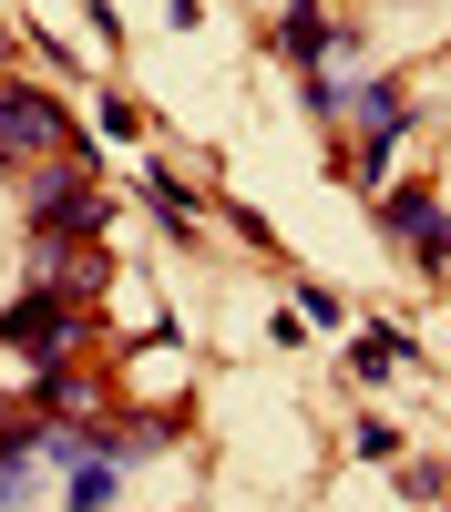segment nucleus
Segmentation results:
<instances>
[{"label": "nucleus", "mask_w": 451, "mask_h": 512, "mask_svg": "<svg viewBox=\"0 0 451 512\" xmlns=\"http://www.w3.org/2000/svg\"><path fill=\"white\" fill-rule=\"evenodd\" d=\"M390 236H410L421 256H451V216H441L431 195H390Z\"/></svg>", "instance_id": "obj_4"}, {"label": "nucleus", "mask_w": 451, "mask_h": 512, "mask_svg": "<svg viewBox=\"0 0 451 512\" xmlns=\"http://www.w3.org/2000/svg\"><path fill=\"white\" fill-rule=\"evenodd\" d=\"M52 154H72V123H62V103H41V93H21V82H0V164H52Z\"/></svg>", "instance_id": "obj_2"}, {"label": "nucleus", "mask_w": 451, "mask_h": 512, "mask_svg": "<svg viewBox=\"0 0 451 512\" xmlns=\"http://www.w3.org/2000/svg\"><path fill=\"white\" fill-rule=\"evenodd\" d=\"M0 338H11V349H62V338H72V297H52V287L21 297V308L0 318Z\"/></svg>", "instance_id": "obj_3"}, {"label": "nucleus", "mask_w": 451, "mask_h": 512, "mask_svg": "<svg viewBox=\"0 0 451 512\" xmlns=\"http://www.w3.org/2000/svg\"><path fill=\"white\" fill-rule=\"evenodd\" d=\"M318 113L339 123V144H349V185H380L390 175V134H400V93L390 82H369V72H328L318 62Z\"/></svg>", "instance_id": "obj_1"}]
</instances>
